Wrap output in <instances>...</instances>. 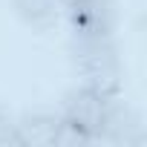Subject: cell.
I'll list each match as a JSON object with an SVG mask.
<instances>
[{"label": "cell", "mask_w": 147, "mask_h": 147, "mask_svg": "<svg viewBox=\"0 0 147 147\" xmlns=\"http://www.w3.org/2000/svg\"><path fill=\"white\" fill-rule=\"evenodd\" d=\"M66 3H69V0H66Z\"/></svg>", "instance_id": "9c48e42d"}, {"label": "cell", "mask_w": 147, "mask_h": 147, "mask_svg": "<svg viewBox=\"0 0 147 147\" xmlns=\"http://www.w3.org/2000/svg\"><path fill=\"white\" fill-rule=\"evenodd\" d=\"M72 63L84 87L115 95L124 87V63L115 38H72Z\"/></svg>", "instance_id": "6da1fadb"}, {"label": "cell", "mask_w": 147, "mask_h": 147, "mask_svg": "<svg viewBox=\"0 0 147 147\" xmlns=\"http://www.w3.org/2000/svg\"><path fill=\"white\" fill-rule=\"evenodd\" d=\"M18 147V138H15V115L0 104V147Z\"/></svg>", "instance_id": "ba28073f"}, {"label": "cell", "mask_w": 147, "mask_h": 147, "mask_svg": "<svg viewBox=\"0 0 147 147\" xmlns=\"http://www.w3.org/2000/svg\"><path fill=\"white\" fill-rule=\"evenodd\" d=\"M63 20L72 38H115L118 29V0H69Z\"/></svg>", "instance_id": "7a4b0ae2"}, {"label": "cell", "mask_w": 147, "mask_h": 147, "mask_svg": "<svg viewBox=\"0 0 147 147\" xmlns=\"http://www.w3.org/2000/svg\"><path fill=\"white\" fill-rule=\"evenodd\" d=\"M87 144H92V136L90 133H84L81 127H75V124H69V121L61 118V124L55 130L52 147H87Z\"/></svg>", "instance_id": "52a82bcc"}, {"label": "cell", "mask_w": 147, "mask_h": 147, "mask_svg": "<svg viewBox=\"0 0 147 147\" xmlns=\"http://www.w3.org/2000/svg\"><path fill=\"white\" fill-rule=\"evenodd\" d=\"M15 15L35 32H49L63 20L66 0H12Z\"/></svg>", "instance_id": "8992f818"}, {"label": "cell", "mask_w": 147, "mask_h": 147, "mask_svg": "<svg viewBox=\"0 0 147 147\" xmlns=\"http://www.w3.org/2000/svg\"><path fill=\"white\" fill-rule=\"evenodd\" d=\"M58 124H61V115L49 110H29L23 115H15L18 147H52Z\"/></svg>", "instance_id": "5b68a950"}, {"label": "cell", "mask_w": 147, "mask_h": 147, "mask_svg": "<svg viewBox=\"0 0 147 147\" xmlns=\"http://www.w3.org/2000/svg\"><path fill=\"white\" fill-rule=\"evenodd\" d=\"M147 141L141 115L136 107H130L121 92L107 98V110H104V121L101 130L95 136V144H115V147H138Z\"/></svg>", "instance_id": "3957f363"}, {"label": "cell", "mask_w": 147, "mask_h": 147, "mask_svg": "<svg viewBox=\"0 0 147 147\" xmlns=\"http://www.w3.org/2000/svg\"><path fill=\"white\" fill-rule=\"evenodd\" d=\"M107 98L110 95H101L90 87H75V90H69L61 101V110L58 115L69 124H75L81 127L84 133L92 136V144H95V136L101 130V121H104V110H107Z\"/></svg>", "instance_id": "277c9868"}]
</instances>
